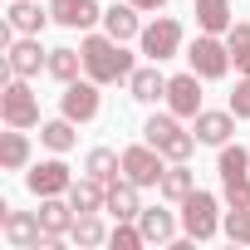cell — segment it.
<instances>
[{
  "mask_svg": "<svg viewBox=\"0 0 250 250\" xmlns=\"http://www.w3.org/2000/svg\"><path fill=\"white\" fill-rule=\"evenodd\" d=\"M230 113H235V118H250V79L235 83V93H230Z\"/></svg>",
  "mask_w": 250,
  "mask_h": 250,
  "instance_id": "e575fe53",
  "label": "cell"
},
{
  "mask_svg": "<svg viewBox=\"0 0 250 250\" xmlns=\"http://www.w3.org/2000/svg\"><path fill=\"white\" fill-rule=\"evenodd\" d=\"M64 196H69V206H74L79 216H83V211H108V187H103L98 177H79Z\"/></svg>",
  "mask_w": 250,
  "mask_h": 250,
  "instance_id": "5bb4252c",
  "label": "cell"
},
{
  "mask_svg": "<svg viewBox=\"0 0 250 250\" xmlns=\"http://www.w3.org/2000/svg\"><path fill=\"white\" fill-rule=\"evenodd\" d=\"M79 69H83V49H49V74L59 79V83H74L79 79Z\"/></svg>",
  "mask_w": 250,
  "mask_h": 250,
  "instance_id": "4316f807",
  "label": "cell"
},
{
  "mask_svg": "<svg viewBox=\"0 0 250 250\" xmlns=\"http://www.w3.org/2000/svg\"><path fill=\"white\" fill-rule=\"evenodd\" d=\"M0 118H5V128H40V98L30 93V83L20 74H10L5 93H0Z\"/></svg>",
  "mask_w": 250,
  "mask_h": 250,
  "instance_id": "3957f363",
  "label": "cell"
},
{
  "mask_svg": "<svg viewBox=\"0 0 250 250\" xmlns=\"http://www.w3.org/2000/svg\"><path fill=\"white\" fill-rule=\"evenodd\" d=\"M138 226H143V240H147V245H172V240H177V221H172V211L143 206Z\"/></svg>",
  "mask_w": 250,
  "mask_h": 250,
  "instance_id": "e0dca14e",
  "label": "cell"
},
{
  "mask_svg": "<svg viewBox=\"0 0 250 250\" xmlns=\"http://www.w3.org/2000/svg\"><path fill=\"white\" fill-rule=\"evenodd\" d=\"M103 30H108L113 40H138V35H143L138 5H133V0H128V5H108V10H103Z\"/></svg>",
  "mask_w": 250,
  "mask_h": 250,
  "instance_id": "d6986e66",
  "label": "cell"
},
{
  "mask_svg": "<svg viewBox=\"0 0 250 250\" xmlns=\"http://www.w3.org/2000/svg\"><path fill=\"white\" fill-rule=\"evenodd\" d=\"M138 44H143V54H147L152 64H162V59H172V54L182 49V25H177L172 15H162V20H152V25H143V35H138Z\"/></svg>",
  "mask_w": 250,
  "mask_h": 250,
  "instance_id": "8992f818",
  "label": "cell"
},
{
  "mask_svg": "<svg viewBox=\"0 0 250 250\" xmlns=\"http://www.w3.org/2000/svg\"><path fill=\"white\" fill-rule=\"evenodd\" d=\"M221 206H216V196L211 191H191L187 201H182V230L191 235V240H211L216 230H221V216H216Z\"/></svg>",
  "mask_w": 250,
  "mask_h": 250,
  "instance_id": "5b68a950",
  "label": "cell"
},
{
  "mask_svg": "<svg viewBox=\"0 0 250 250\" xmlns=\"http://www.w3.org/2000/svg\"><path fill=\"white\" fill-rule=\"evenodd\" d=\"M245 79H250V64H245Z\"/></svg>",
  "mask_w": 250,
  "mask_h": 250,
  "instance_id": "8d00e7d4",
  "label": "cell"
},
{
  "mask_svg": "<svg viewBox=\"0 0 250 250\" xmlns=\"http://www.w3.org/2000/svg\"><path fill=\"white\" fill-rule=\"evenodd\" d=\"M5 20L15 25V35H40V30H44V25L54 20V15H49V10H40L35 0H15V5H10V15H5Z\"/></svg>",
  "mask_w": 250,
  "mask_h": 250,
  "instance_id": "7402d4cb",
  "label": "cell"
},
{
  "mask_svg": "<svg viewBox=\"0 0 250 250\" xmlns=\"http://www.w3.org/2000/svg\"><path fill=\"white\" fill-rule=\"evenodd\" d=\"M221 187H226V206L230 211H245L250 206V177H221Z\"/></svg>",
  "mask_w": 250,
  "mask_h": 250,
  "instance_id": "d6a6232c",
  "label": "cell"
},
{
  "mask_svg": "<svg viewBox=\"0 0 250 250\" xmlns=\"http://www.w3.org/2000/svg\"><path fill=\"white\" fill-rule=\"evenodd\" d=\"M0 230H5V240L15 245V250H54L59 240L40 226V211H5V216H0Z\"/></svg>",
  "mask_w": 250,
  "mask_h": 250,
  "instance_id": "7a4b0ae2",
  "label": "cell"
},
{
  "mask_svg": "<svg viewBox=\"0 0 250 250\" xmlns=\"http://www.w3.org/2000/svg\"><path fill=\"white\" fill-rule=\"evenodd\" d=\"M133 5H138V10H162L167 0H133Z\"/></svg>",
  "mask_w": 250,
  "mask_h": 250,
  "instance_id": "d590c367",
  "label": "cell"
},
{
  "mask_svg": "<svg viewBox=\"0 0 250 250\" xmlns=\"http://www.w3.org/2000/svg\"><path fill=\"white\" fill-rule=\"evenodd\" d=\"M191 133H196V143H206V147H226L230 133H235V113H230V108H226V113L201 108V113L191 118Z\"/></svg>",
  "mask_w": 250,
  "mask_h": 250,
  "instance_id": "7c38bea8",
  "label": "cell"
},
{
  "mask_svg": "<svg viewBox=\"0 0 250 250\" xmlns=\"http://www.w3.org/2000/svg\"><path fill=\"white\" fill-rule=\"evenodd\" d=\"M49 15H54V25H64V30H88L93 20H103L98 0H49Z\"/></svg>",
  "mask_w": 250,
  "mask_h": 250,
  "instance_id": "4fadbf2b",
  "label": "cell"
},
{
  "mask_svg": "<svg viewBox=\"0 0 250 250\" xmlns=\"http://www.w3.org/2000/svg\"><path fill=\"white\" fill-rule=\"evenodd\" d=\"M128 93L138 103H157V98H167V79L157 74V64H143V69L128 74Z\"/></svg>",
  "mask_w": 250,
  "mask_h": 250,
  "instance_id": "9a60e30c",
  "label": "cell"
},
{
  "mask_svg": "<svg viewBox=\"0 0 250 250\" xmlns=\"http://www.w3.org/2000/svg\"><path fill=\"white\" fill-rule=\"evenodd\" d=\"M221 230H226V235H230L235 245H250V206H245V211H230Z\"/></svg>",
  "mask_w": 250,
  "mask_h": 250,
  "instance_id": "836d02e7",
  "label": "cell"
},
{
  "mask_svg": "<svg viewBox=\"0 0 250 250\" xmlns=\"http://www.w3.org/2000/svg\"><path fill=\"white\" fill-rule=\"evenodd\" d=\"M40 143H44L49 152H69V147L79 143V133H74V118H54V123H44V128H40Z\"/></svg>",
  "mask_w": 250,
  "mask_h": 250,
  "instance_id": "484cf974",
  "label": "cell"
},
{
  "mask_svg": "<svg viewBox=\"0 0 250 250\" xmlns=\"http://www.w3.org/2000/svg\"><path fill=\"white\" fill-rule=\"evenodd\" d=\"M74 216H79V211L69 206V196H64V201H59V196H40V226H44L54 240H59V235H69Z\"/></svg>",
  "mask_w": 250,
  "mask_h": 250,
  "instance_id": "2e32d148",
  "label": "cell"
},
{
  "mask_svg": "<svg viewBox=\"0 0 250 250\" xmlns=\"http://www.w3.org/2000/svg\"><path fill=\"white\" fill-rule=\"evenodd\" d=\"M162 152L152 143H138V147H123V177L138 182V187H157L162 182Z\"/></svg>",
  "mask_w": 250,
  "mask_h": 250,
  "instance_id": "52a82bcc",
  "label": "cell"
},
{
  "mask_svg": "<svg viewBox=\"0 0 250 250\" xmlns=\"http://www.w3.org/2000/svg\"><path fill=\"white\" fill-rule=\"evenodd\" d=\"M79 49H83V74H88L93 83H128V74L138 69L133 54L123 49V40H113L108 30H103V35H88Z\"/></svg>",
  "mask_w": 250,
  "mask_h": 250,
  "instance_id": "6da1fadb",
  "label": "cell"
},
{
  "mask_svg": "<svg viewBox=\"0 0 250 250\" xmlns=\"http://www.w3.org/2000/svg\"><path fill=\"white\" fill-rule=\"evenodd\" d=\"M108 245H113V250H138V245H147V240H143V226H138V221H118V226L108 230Z\"/></svg>",
  "mask_w": 250,
  "mask_h": 250,
  "instance_id": "4dcf8cb0",
  "label": "cell"
},
{
  "mask_svg": "<svg viewBox=\"0 0 250 250\" xmlns=\"http://www.w3.org/2000/svg\"><path fill=\"white\" fill-rule=\"evenodd\" d=\"M83 172L98 177L103 187H113V182L123 177V152H113V147H93V152L83 157Z\"/></svg>",
  "mask_w": 250,
  "mask_h": 250,
  "instance_id": "ffe728a7",
  "label": "cell"
},
{
  "mask_svg": "<svg viewBox=\"0 0 250 250\" xmlns=\"http://www.w3.org/2000/svg\"><path fill=\"white\" fill-rule=\"evenodd\" d=\"M157 152H162L167 162H187V157L196 152V133H182V128H177V133H172V138H167Z\"/></svg>",
  "mask_w": 250,
  "mask_h": 250,
  "instance_id": "1f68e13d",
  "label": "cell"
},
{
  "mask_svg": "<svg viewBox=\"0 0 250 250\" xmlns=\"http://www.w3.org/2000/svg\"><path fill=\"white\" fill-rule=\"evenodd\" d=\"M108 211H113L118 221H138V216H143V201H138V182L118 177V182L108 187Z\"/></svg>",
  "mask_w": 250,
  "mask_h": 250,
  "instance_id": "ac0fdd59",
  "label": "cell"
},
{
  "mask_svg": "<svg viewBox=\"0 0 250 250\" xmlns=\"http://www.w3.org/2000/svg\"><path fill=\"white\" fill-rule=\"evenodd\" d=\"M177 128H182V123H177V113H172V108H167V113H152V118L143 123V143L162 147V143H167V138H172Z\"/></svg>",
  "mask_w": 250,
  "mask_h": 250,
  "instance_id": "f1b7e54d",
  "label": "cell"
},
{
  "mask_svg": "<svg viewBox=\"0 0 250 250\" xmlns=\"http://www.w3.org/2000/svg\"><path fill=\"white\" fill-rule=\"evenodd\" d=\"M25 162H30V138H25V128L0 133V167H5V172H20Z\"/></svg>",
  "mask_w": 250,
  "mask_h": 250,
  "instance_id": "603a6c76",
  "label": "cell"
},
{
  "mask_svg": "<svg viewBox=\"0 0 250 250\" xmlns=\"http://www.w3.org/2000/svg\"><path fill=\"white\" fill-rule=\"evenodd\" d=\"M69 240L74 245H103L108 240V230H103V221H98V211H83V216H74V226H69Z\"/></svg>",
  "mask_w": 250,
  "mask_h": 250,
  "instance_id": "d4e9b609",
  "label": "cell"
},
{
  "mask_svg": "<svg viewBox=\"0 0 250 250\" xmlns=\"http://www.w3.org/2000/svg\"><path fill=\"white\" fill-rule=\"evenodd\" d=\"M157 191H162L167 201H187V196L196 191V172H191L187 162H172V167L162 172V182H157Z\"/></svg>",
  "mask_w": 250,
  "mask_h": 250,
  "instance_id": "44dd1931",
  "label": "cell"
},
{
  "mask_svg": "<svg viewBox=\"0 0 250 250\" xmlns=\"http://www.w3.org/2000/svg\"><path fill=\"white\" fill-rule=\"evenodd\" d=\"M5 69L20 74V79H35L40 69H49V49H40V35H20L5 54Z\"/></svg>",
  "mask_w": 250,
  "mask_h": 250,
  "instance_id": "9c48e42d",
  "label": "cell"
},
{
  "mask_svg": "<svg viewBox=\"0 0 250 250\" xmlns=\"http://www.w3.org/2000/svg\"><path fill=\"white\" fill-rule=\"evenodd\" d=\"M216 172H221V177H250V147H240V143H226V147H221V162H216Z\"/></svg>",
  "mask_w": 250,
  "mask_h": 250,
  "instance_id": "83f0119b",
  "label": "cell"
},
{
  "mask_svg": "<svg viewBox=\"0 0 250 250\" xmlns=\"http://www.w3.org/2000/svg\"><path fill=\"white\" fill-rule=\"evenodd\" d=\"M98 108H103V98H98V83H93V79H74V83H64V98H59V113H64V118H74V123H93Z\"/></svg>",
  "mask_w": 250,
  "mask_h": 250,
  "instance_id": "ba28073f",
  "label": "cell"
},
{
  "mask_svg": "<svg viewBox=\"0 0 250 250\" xmlns=\"http://www.w3.org/2000/svg\"><path fill=\"white\" fill-rule=\"evenodd\" d=\"M187 64H191V74H201V79H226V69H230V49H226V35H196L191 40V49H187Z\"/></svg>",
  "mask_w": 250,
  "mask_h": 250,
  "instance_id": "277c9868",
  "label": "cell"
},
{
  "mask_svg": "<svg viewBox=\"0 0 250 250\" xmlns=\"http://www.w3.org/2000/svg\"><path fill=\"white\" fill-rule=\"evenodd\" d=\"M226 49H230V64L245 69L250 64V25H230L226 30Z\"/></svg>",
  "mask_w": 250,
  "mask_h": 250,
  "instance_id": "f546056e",
  "label": "cell"
},
{
  "mask_svg": "<svg viewBox=\"0 0 250 250\" xmlns=\"http://www.w3.org/2000/svg\"><path fill=\"white\" fill-rule=\"evenodd\" d=\"M167 108L177 118H196L201 113V74H177L167 79Z\"/></svg>",
  "mask_w": 250,
  "mask_h": 250,
  "instance_id": "8fae6325",
  "label": "cell"
},
{
  "mask_svg": "<svg viewBox=\"0 0 250 250\" xmlns=\"http://www.w3.org/2000/svg\"><path fill=\"white\" fill-rule=\"evenodd\" d=\"M25 187H30L35 196H64V191L74 187V177H69V167H64L59 157H49V162H40V167L25 172Z\"/></svg>",
  "mask_w": 250,
  "mask_h": 250,
  "instance_id": "30bf717a",
  "label": "cell"
},
{
  "mask_svg": "<svg viewBox=\"0 0 250 250\" xmlns=\"http://www.w3.org/2000/svg\"><path fill=\"white\" fill-rule=\"evenodd\" d=\"M196 25L206 35H226L235 20H230V0H196Z\"/></svg>",
  "mask_w": 250,
  "mask_h": 250,
  "instance_id": "cb8c5ba5",
  "label": "cell"
}]
</instances>
